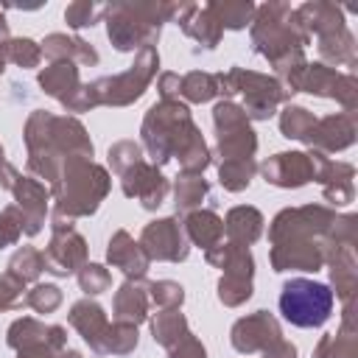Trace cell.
Masks as SVG:
<instances>
[{
    "label": "cell",
    "instance_id": "obj_27",
    "mask_svg": "<svg viewBox=\"0 0 358 358\" xmlns=\"http://www.w3.org/2000/svg\"><path fill=\"white\" fill-rule=\"evenodd\" d=\"M210 193V185L201 173H182L173 185V196H176V210L185 213V210H193L201 204V199Z\"/></svg>",
    "mask_w": 358,
    "mask_h": 358
},
{
    "label": "cell",
    "instance_id": "obj_32",
    "mask_svg": "<svg viewBox=\"0 0 358 358\" xmlns=\"http://www.w3.org/2000/svg\"><path fill=\"white\" fill-rule=\"evenodd\" d=\"M218 176H221V185L232 193L249 187L252 176H255V162L252 159H224L221 168H218Z\"/></svg>",
    "mask_w": 358,
    "mask_h": 358
},
{
    "label": "cell",
    "instance_id": "obj_36",
    "mask_svg": "<svg viewBox=\"0 0 358 358\" xmlns=\"http://www.w3.org/2000/svg\"><path fill=\"white\" fill-rule=\"evenodd\" d=\"M78 285H81L84 294H103V291L112 285V277H109V271H106L103 266H98V263H84V266L78 268Z\"/></svg>",
    "mask_w": 358,
    "mask_h": 358
},
{
    "label": "cell",
    "instance_id": "obj_31",
    "mask_svg": "<svg viewBox=\"0 0 358 358\" xmlns=\"http://www.w3.org/2000/svg\"><path fill=\"white\" fill-rule=\"evenodd\" d=\"M0 56L3 62L20 64V67H36L42 59V48L34 39H6L0 45Z\"/></svg>",
    "mask_w": 358,
    "mask_h": 358
},
{
    "label": "cell",
    "instance_id": "obj_47",
    "mask_svg": "<svg viewBox=\"0 0 358 358\" xmlns=\"http://www.w3.org/2000/svg\"><path fill=\"white\" fill-rule=\"evenodd\" d=\"M53 358H81V355H78L76 350H59V352H56Z\"/></svg>",
    "mask_w": 358,
    "mask_h": 358
},
{
    "label": "cell",
    "instance_id": "obj_33",
    "mask_svg": "<svg viewBox=\"0 0 358 358\" xmlns=\"http://www.w3.org/2000/svg\"><path fill=\"white\" fill-rule=\"evenodd\" d=\"M313 115L302 106H288L282 115H280V129L285 137H294V140H305L308 131L313 129Z\"/></svg>",
    "mask_w": 358,
    "mask_h": 358
},
{
    "label": "cell",
    "instance_id": "obj_42",
    "mask_svg": "<svg viewBox=\"0 0 358 358\" xmlns=\"http://www.w3.org/2000/svg\"><path fill=\"white\" fill-rule=\"evenodd\" d=\"M168 352H171V358H207L201 341H199L193 333H187V336H185L179 344H173Z\"/></svg>",
    "mask_w": 358,
    "mask_h": 358
},
{
    "label": "cell",
    "instance_id": "obj_17",
    "mask_svg": "<svg viewBox=\"0 0 358 358\" xmlns=\"http://www.w3.org/2000/svg\"><path fill=\"white\" fill-rule=\"evenodd\" d=\"M39 87L56 101H62L64 106H70L84 84L78 81V67L73 62H53L39 73Z\"/></svg>",
    "mask_w": 358,
    "mask_h": 358
},
{
    "label": "cell",
    "instance_id": "obj_25",
    "mask_svg": "<svg viewBox=\"0 0 358 358\" xmlns=\"http://www.w3.org/2000/svg\"><path fill=\"white\" fill-rule=\"evenodd\" d=\"M151 333H154V341L162 344V347H173L179 344L190 330H187V322L185 316L179 313V308H171V310H162L157 313V319L151 322Z\"/></svg>",
    "mask_w": 358,
    "mask_h": 358
},
{
    "label": "cell",
    "instance_id": "obj_35",
    "mask_svg": "<svg viewBox=\"0 0 358 358\" xmlns=\"http://www.w3.org/2000/svg\"><path fill=\"white\" fill-rule=\"evenodd\" d=\"M249 296H252V280H243V277H221V282H218V299L224 305L238 308Z\"/></svg>",
    "mask_w": 358,
    "mask_h": 358
},
{
    "label": "cell",
    "instance_id": "obj_37",
    "mask_svg": "<svg viewBox=\"0 0 358 358\" xmlns=\"http://www.w3.org/2000/svg\"><path fill=\"white\" fill-rule=\"evenodd\" d=\"M103 14V6H95V3H87V0H78V3H70L64 8V20L70 28H87V25H95V20Z\"/></svg>",
    "mask_w": 358,
    "mask_h": 358
},
{
    "label": "cell",
    "instance_id": "obj_23",
    "mask_svg": "<svg viewBox=\"0 0 358 358\" xmlns=\"http://www.w3.org/2000/svg\"><path fill=\"white\" fill-rule=\"evenodd\" d=\"M185 235L201 249H213L224 238V221L210 210H193L185 218Z\"/></svg>",
    "mask_w": 358,
    "mask_h": 358
},
{
    "label": "cell",
    "instance_id": "obj_16",
    "mask_svg": "<svg viewBox=\"0 0 358 358\" xmlns=\"http://www.w3.org/2000/svg\"><path fill=\"white\" fill-rule=\"evenodd\" d=\"M271 263H274V271H291V268L316 271L322 266V252H319V246H313L305 238L280 241L271 249Z\"/></svg>",
    "mask_w": 358,
    "mask_h": 358
},
{
    "label": "cell",
    "instance_id": "obj_46",
    "mask_svg": "<svg viewBox=\"0 0 358 358\" xmlns=\"http://www.w3.org/2000/svg\"><path fill=\"white\" fill-rule=\"evenodd\" d=\"M8 39V25H6V17L0 14V45Z\"/></svg>",
    "mask_w": 358,
    "mask_h": 358
},
{
    "label": "cell",
    "instance_id": "obj_44",
    "mask_svg": "<svg viewBox=\"0 0 358 358\" xmlns=\"http://www.w3.org/2000/svg\"><path fill=\"white\" fill-rule=\"evenodd\" d=\"M263 358H296V347L288 344V341H282V338H277L274 344H268L263 350Z\"/></svg>",
    "mask_w": 358,
    "mask_h": 358
},
{
    "label": "cell",
    "instance_id": "obj_21",
    "mask_svg": "<svg viewBox=\"0 0 358 358\" xmlns=\"http://www.w3.org/2000/svg\"><path fill=\"white\" fill-rule=\"evenodd\" d=\"M207 263L224 268L227 271L224 277H243V280H252V268H255L249 249L238 243H218L207 249Z\"/></svg>",
    "mask_w": 358,
    "mask_h": 358
},
{
    "label": "cell",
    "instance_id": "obj_28",
    "mask_svg": "<svg viewBox=\"0 0 358 358\" xmlns=\"http://www.w3.org/2000/svg\"><path fill=\"white\" fill-rule=\"evenodd\" d=\"M45 268V257L42 252H36L34 246H22L11 260H8V274L17 280V282H34Z\"/></svg>",
    "mask_w": 358,
    "mask_h": 358
},
{
    "label": "cell",
    "instance_id": "obj_43",
    "mask_svg": "<svg viewBox=\"0 0 358 358\" xmlns=\"http://www.w3.org/2000/svg\"><path fill=\"white\" fill-rule=\"evenodd\" d=\"M179 76L176 73H165L162 78H159V84H157V90H159V95H162V101H173V95L179 98Z\"/></svg>",
    "mask_w": 358,
    "mask_h": 358
},
{
    "label": "cell",
    "instance_id": "obj_5",
    "mask_svg": "<svg viewBox=\"0 0 358 358\" xmlns=\"http://www.w3.org/2000/svg\"><path fill=\"white\" fill-rule=\"evenodd\" d=\"M333 310V291L313 280H291L280 294V313L296 327H319Z\"/></svg>",
    "mask_w": 358,
    "mask_h": 358
},
{
    "label": "cell",
    "instance_id": "obj_7",
    "mask_svg": "<svg viewBox=\"0 0 358 358\" xmlns=\"http://www.w3.org/2000/svg\"><path fill=\"white\" fill-rule=\"evenodd\" d=\"M218 92H238L243 95V112L246 117H271L274 106L285 98V90L271 81L268 76L260 73H249V70H229L227 76H218Z\"/></svg>",
    "mask_w": 358,
    "mask_h": 358
},
{
    "label": "cell",
    "instance_id": "obj_41",
    "mask_svg": "<svg viewBox=\"0 0 358 358\" xmlns=\"http://www.w3.org/2000/svg\"><path fill=\"white\" fill-rule=\"evenodd\" d=\"M22 305V282H17L11 274L0 277V310Z\"/></svg>",
    "mask_w": 358,
    "mask_h": 358
},
{
    "label": "cell",
    "instance_id": "obj_34",
    "mask_svg": "<svg viewBox=\"0 0 358 358\" xmlns=\"http://www.w3.org/2000/svg\"><path fill=\"white\" fill-rule=\"evenodd\" d=\"M148 299L154 305H159L162 310H171V308H179L185 302V288L179 282L159 280V282H151L148 285Z\"/></svg>",
    "mask_w": 358,
    "mask_h": 358
},
{
    "label": "cell",
    "instance_id": "obj_40",
    "mask_svg": "<svg viewBox=\"0 0 358 358\" xmlns=\"http://www.w3.org/2000/svg\"><path fill=\"white\" fill-rule=\"evenodd\" d=\"M22 232H25V218H22V213H20L14 204L6 207V210L0 213V249L11 246Z\"/></svg>",
    "mask_w": 358,
    "mask_h": 358
},
{
    "label": "cell",
    "instance_id": "obj_12",
    "mask_svg": "<svg viewBox=\"0 0 358 358\" xmlns=\"http://www.w3.org/2000/svg\"><path fill=\"white\" fill-rule=\"evenodd\" d=\"M280 338V324L274 322L271 313L257 310L252 316H243L235 322L232 327V347L238 352H257L266 350L268 344H274Z\"/></svg>",
    "mask_w": 358,
    "mask_h": 358
},
{
    "label": "cell",
    "instance_id": "obj_8",
    "mask_svg": "<svg viewBox=\"0 0 358 358\" xmlns=\"http://www.w3.org/2000/svg\"><path fill=\"white\" fill-rule=\"evenodd\" d=\"M140 246L148 255V260H173L176 263V260H185L190 252L185 227L176 218L151 221L140 235Z\"/></svg>",
    "mask_w": 358,
    "mask_h": 358
},
{
    "label": "cell",
    "instance_id": "obj_45",
    "mask_svg": "<svg viewBox=\"0 0 358 358\" xmlns=\"http://www.w3.org/2000/svg\"><path fill=\"white\" fill-rule=\"evenodd\" d=\"M56 352L50 347H34V350H22L20 358H53Z\"/></svg>",
    "mask_w": 358,
    "mask_h": 358
},
{
    "label": "cell",
    "instance_id": "obj_24",
    "mask_svg": "<svg viewBox=\"0 0 358 358\" xmlns=\"http://www.w3.org/2000/svg\"><path fill=\"white\" fill-rule=\"evenodd\" d=\"M294 14H296V20L302 22L305 31L313 28V31H319L322 36L341 28V11H338L336 6H330V3H305V6H299Z\"/></svg>",
    "mask_w": 358,
    "mask_h": 358
},
{
    "label": "cell",
    "instance_id": "obj_11",
    "mask_svg": "<svg viewBox=\"0 0 358 358\" xmlns=\"http://www.w3.org/2000/svg\"><path fill=\"white\" fill-rule=\"evenodd\" d=\"M171 20L176 22V25H182V31L187 34V36H193L201 48H207V50H213L215 45H218V39H221V25H218V20L210 14V8L207 6H196V3H173V8H171Z\"/></svg>",
    "mask_w": 358,
    "mask_h": 358
},
{
    "label": "cell",
    "instance_id": "obj_3",
    "mask_svg": "<svg viewBox=\"0 0 358 358\" xmlns=\"http://www.w3.org/2000/svg\"><path fill=\"white\" fill-rule=\"evenodd\" d=\"M252 42H255V50L260 56L274 62L291 50H302V45L308 42V31L302 28V22L296 20V14L288 6L268 3V6L255 8Z\"/></svg>",
    "mask_w": 358,
    "mask_h": 358
},
{
    "label": "cell",
    "instance_id": "obj_38",
    "mask_svg": "<svg viewBox=\"0 0 358 358\" xmlns=\"http://www.w3.org/2000/svg\"><path fill=\"white\" fill-rule=\"evenodd\" d=\"M137 162H143L140 157V145L131 143V140H123V143H115L109 148V165L117 171V173H126L129 168H134Z\"/></svg>",
    "mask_w": 358,
    "mask_h": 358
},
{
    "label": "cell",
    "instance_id": "obj_39",
    "mask_svg": "<svg viewBox=\"0 0 358 358\" xmlns=\"http://www.w3.org/2000/svg\"><path fill=\"white\" fill-rule=\"evenodd\" d=\"M25 305L34 308L36 313H53L62 305V291L56 285H36L34 291H28Z\"/></svg>",
    "mask_w": 358,
    "mask_h": 358
},
{
    "label": "cell",
    "instance_id": "obj_30",
    "mask_svg": "<svg viewBox=\"0 0 358 358\" xmlns=\"http://www.w3.org/2000/svg\"><path fill=\"white\" fill-rule=\"evenodd\" d=\"M137 347V324H129V322H115L106 327V336H103V347H101V355L103 352H112V355H126Z\"/></svg>",
    "mask_w": 358,
    "mask_h": 358
},
{
    "label": "cell",
    "instance_id": "obj_19",
    "mask_svg": "<svg viewBox=\"0 0 358 358\" xmlns=\"http://www.w3.org/2000/svg\"><path fill=\"white\" fill-rule=\"evenodd\" d=\"M45 56H50L53 62H73V64H98V53L92 45H87L78 36H67V34H50L45 36V42L39 45Z\"/></svg>",
    "mask_w": 358,
    "mask_h": 358
},
{
    "label": "cell",
    "instance_id": "obj_1",
    "mask_svg": "<svg viewBox=\"0 0 358 358\" xmlns=\"http://www.w3.org/2000/svg\"><path fill=\"white\" fill-rule=\"evenodd\" d=\"M173 3H112L103 6L106 34L117 50L154 48L162 22H171Z\"/></svg>",
    "mask_w": 358,
    "mask_h": 358
},
{
    "label": "cell",
    "instance_id": "obj_22",
    "mask_svg": "<svg viewBox=\"0 0 358 358\" xmlns=\"http://www.w3.org/2000/svg\"><path fill=\"white\" fill-rule=\"evenodd\" d=\"M224 232L229 235L232 243L249 246L263 232V215L255 207H235V210H229V215L224 221Z\"/></svg>",
    "mask_w": 358,
    "mask_h": 358
},
{
    "label": "cell",
    "instance_id": "obj_4",
    "mask_svg": "<svg viewBox=\"0 0 358 358\" xmlns=\"http://www.w3.org/2000/svg\"><path fill=\"white\" fill-rule=\"evenodd\" d=\"M196 126L190 123V112L185 103L179 101H159L148 109L145 120H143V143L151 154L154 162H168L171 157H176V151L182 148V143L187 140V134Z\"/></svg>",
    "mask_w": 358,
    "mask_h": 358
},
{
    "label": "cell",
    "instance_id": "obj_14",
    "mask_svg": "<svg viewBox=\"0 0 358 358\" xmlns=\"http://www.w3.org/2000/svg\"><path fill=\"white\" fill-rule=\"evenodd\" d=\"M11 193L17 199V210L25 218V235H36L45 224V210H48V190L31 176H17L11 185Z\"/></svg>",
    "mask_w": 358,
    "mask_h": 358
},
{
    "label": "cell",
    "instance_id": "obj_9",
    "mask_svg": "<svg viewBox=\"0 0 358 358\" xmlns=\"http://www.w3.org/2000/svg\"><path fill=\"white\" fill-rule=\"evenodd\" d=\"M120 179H123V193L131 196V199H140L145 210L159 207L168 196V179L157 171V165L137 162L134 168L120 173Z\"/></svg>",
    "mask_w": 358,
    "mask_h": 358
},
{
    "label": "cell",
    "instance_id": "obj_20",
    "mask_svg": "<svg viewBox=\"0 0 358 358\" xmlns=\"http://www.w3.org/2000/svg\"><path fill=\"white\" fill-rule=\"evenodd\" d=\"M148 316V285L140 280H126L115 294V322L140 324Z\"/></svg>",
    "mask_w": 358,
    "mask_h": 358
},
{
    "label": "cell",
    "instance_id": "obj_18",
    "mask_svg": "<svg viewBox=\"0 0 358 358\" xmlns=\"http://www.w3.org/2000/svg\"><path fill=\"white\" fill-rule=\"evenodd\" d=\"M70 324L81 333V338H84L95 352H101L103 336H106V327H109L106 313H103L101 305H95V302H90V299L76 302L73 310H70Z\"/></svg>",
    "mask_w": 358,
    "mask_h": 358
},
{
    "label": "cell",
    "instance_id": "obj_2",
    "mask_svg": "<svg viewBox=\"0 0 358 358\" xmlns=\"http://www.w3.org/2000/svg\"><path fill=\"white\" fill-rule=\"evenodd\" d=\"M109 190V176L101 165L87 157H73L62 162V173L53 185L56 193V213L67 218L90 215L98 210L101 199Z\"/></svg>",
    "mask_w": 358,
    "mask_h": 358
},
{
    "label": "cell",
    "instance_id": "obj_15",
    "mask_svg": "<svg viewBox=\"0 0 358 358\" xmlns=\"http://www.w3.org/2000/svg\"><path fill=\"white\" fill-rule=\"evenodd\" d=\"M106 260L115 268H120L129 280H143V274L148 271V255L143 252L140 243H134V238L126 229L112 235L109 249H106Z\"/></svg>",
    "mask_w": 358,
    "mask_h": 358
},
{
    "label": "cell",
    "instance_id": "obj_29",
    "mask_svg": "<svg viewBox=\"0 0 358 358\" xmlns=\"http://www.w3.org/2000/svg\"><path fill=\"white\" fill-rule=\"evenodd\" d=\"M179 95L193 101V103H204L210 101L213 95H218V78L210 76V73H187L182 81H179Z\"/></svg>",
    "mask_w": 358,
    "mask_h": 358
},
{
    "label": "cell",
    "instance_id": "obj_10",
    "mask_svg": "<svg viewBox=\"0 0 358 358\" xmlns=\"http://www.w3.org/2000/svg\"><path fill=\"white\" fill-rule=\"evenodd\" d=\"M42 257H45V268L48 271L64 277V274H73L76 268L84 266L87 243L76 229H59V232H53L50 246L45 249Z\"/></svg>",
    "mask_w": 358,
    "mask_h": 358
},
{
    "label": "cell",
    "instance_id": "obj_13",
    "mask_svg": "<svg viewBox=\"0 0 358 358\" xmlns=\"http://www.w3.org/2000/svg\"><path fill=\"white\" fill-rule=\"evenodd\" d=\"M263 176L280 187H299L316 176V157L308 154H277L263 165Z\"/></svg>",
    "mask_w": 358,
    "mask_h": 358
},
{
    "label": "cell",
    "instance_id": "obj_6",
    "mask_svg": "<svg viewBox=\"0 0 358 358\" xmlns=\"http://www.w3.org/2000/svg\"><path fill=\"white\" fill-rule=\"evenodd\" d=\"M157 67H159V56L154 48H143L134 59V64L120 73V76H106V78H98L92 81V95L98 103H109V106H126L131 101H137L145 87L151 84V78L157 76Z\"/></svg>",
    "mask_w": 358,
    "mask_h": 358
},
{
    "label": "cell",
    "instance_id": "obj_26",
    "mask_svg": "<svg viewBox=\"0 0 358 358\" xmlns=\"http://www.w3.org/2000/svg\"><path fill=\"white\" fill-rule=\"evenodd\" d=\"M210 14L218 20L221 28H232V31H241L252 22L255 17V6L249 0H224V3H207Z\"/></svg>",
    "mask_w": 358,
    "mask_h": 358
}]
</instances>
